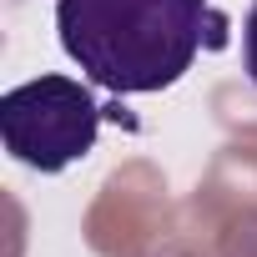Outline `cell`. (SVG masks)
<instances>
[{
    "label": "cell",
    "instance_id": "obj_1",
    "mask_svg": "<svg viewBox=\"0 0 257 257\" xmlns=\"http://www.w3.org/2000/svg\"><path fill=\"white\" fill-rule=\"evenodd\" d=\"M56 31L86 81L111 96H152L192 71L222 16L207 0H56Z\"/></svg>",
    "mask_w": 257,
    "mask_h": 257
},
{
    "label": "cell",
    "instance_id": "obj_2",
    "mask_svg": "<svg viewBox=\"0 0 257 257\" xmlns=\"http://www.w3.org/2000/svg\"><path fill=\"white\" fill-rule=\"evenodd\" d=\"M96 96L71 76H36L0 96V142L6 152L31 172H66L91 157L101 132Z\"/></svg>",
    "mask_w": 257,
    "mask_h": 257
},
{
    "label": "cell",
    "instance_id": "obj_3",
    "mask_svg": "<svg viewBox=\"0 0 257 257\" xmlns=\"http://www.w3.org/2000/svg\"><path fill=\"white\" fill-rule=\"evenodd\" d=\"M242 71H247V81L257 86V0H252V11H247V21H242Z\"/></svg>",
    "mask_w": 257,
    "mask_h": 257
},
{
    "label": "cell",
    "instance_id": "obj_4",
    "mask_svg": "<svg viewBox=\"0 0 257 257\" xmlns=\"http://www.w3.org/2000/svg\"><path fill=\"white\" fill-rule=\"evenodd\" d=\"M157 257H172V252H157Z\"/></svg>",
    "mask_w": 257,
    "mask_h": 257
}]
</instances>
